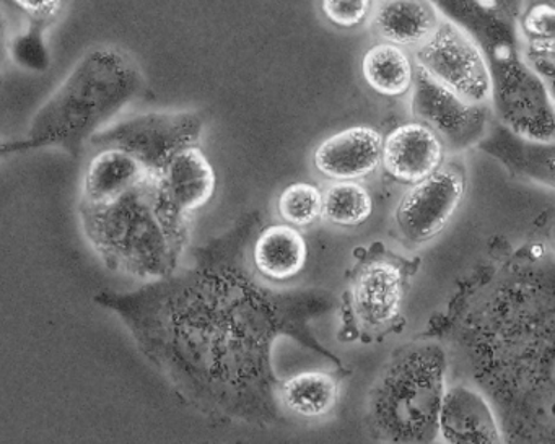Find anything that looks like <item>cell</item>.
<instances>
[{
    "label": "cell",
    "mask_w": 555,
    "mask_h": 444,
    "mask_svg": "<svg viewBox=\"0 0 555 444\" xmlns=\"http://www.w3.org/2000/svg\"><path fill=\"white\" fill-rule=\"evenodd\" d=\"M529 60L544 80L555 79V5H539L525 21Z\"/></svg>",
    "instance_id": "obj_18"
},
{
    "label": "cell",
    "mask_w": 555,
    "mask_h": 444,
    "mask_svg": "<svg viewBox=\"0 0 555 444\" xmlns=\"http://www.w3.org/2000/svg\"><path fill=\"white\" fill-rule=\"evenodd\" d=\"M443 24L430 0H378L372 28L385 43L418 50Z\"/></svg>",
    "instance_id": "obj_11"
},
{
    "label": "cell",
    "mask_w": 555,
    "mask_h": 444,
    "mask_svg": "<svg viewBox=\"0 0 555 444\" xmlns=\"http://www.w3.org/2000/svg\"><path fill=\"white\" fill-rule=\"evenodd\" d=\"M415 66L430 79L474 106L492 99L493 80L489 63L473 38L443 21L437 34L414 51Z\"/></svg>",
    "instance_id": "obj_3"
},
{
    "label": "cell",
    "mask_w": 555,
    "mask_h": 444,
    "mask_svg": "<svg viewBox=\"0 0 555 444\" xmlns=\"http://www.w3.org/2000/svg\"><path fill=\"white\" fill-rule=\"evenodd\" d=\"M415 112L421 116L424 125L430 126L443 141H469L476 126H479L480 106L469 103L454 95L450 90L435 82L424 70L415 66Z\"/></svg>",
    "instance_id": "obj_10"
},
{
    "label": "cell",
    "mask_w": 555,
    "mask_h": 444,
    "mask_svg": "<svg viewBox=\"0 0 555 444\" xmlns=\"http://www.w3.org/2000/svg\"><path fill=\"white\" fill-rule=\"evenodd\" d=\"M362 74L373 92L398 99L411 92L415 80V63L404 48L378 43L366 51Z\"/></svg>",
    "instance_id": "obj_15"
},
{
    "label": "cell",
    "mask_w": 555,
    "mask_h": 444,
    "mask_svg": "<svg viewBox=\"0 0 555 444\" xmlns=\"http://www.w3.org/2000/svg\"><path fill=\"white\" fill-rule=\"evenodd\" d=\"M321 9L331 24L353 28L372 12V0H321Z\"/></svg>",
    "instance_id": "obj_20"
},
{
    "label": "cell",
    "mask_w": 555,
    "mask_h": 444,
    "mask_svg": "<svg viewBox=\"0 0 555 444\" xmlns=\"http://www.w3.org/2000/svg\"><path fill=\"white\" fill-rule=\"evenodd\" d=\"M14 2L28 14L40 18L53 17L63 4V0H14Z\"/></svg>",
    "instance_id": "obj_21"
},
{
    "label": "cell",
    "mask_w": 555,
    "mask_h": 444,
    "mask_svg": "<svg viewBox=\"0 0 555 444\" xmlns=\"http://www.w3.org/2000/svg\"><path fill=\"white\" fill-rule=\"evenodd\" d=\"M199 125L183 115H152L134 119L109 132L112 148L128 152L149 170L164 174L171 158L186 147H194Z\"/></svg>",
    "instance_id": "obj_5"
},
{
    "label": "cell",
    "mask_w": 555,
    "mask_h": 444,
    "mask_svg": "<svg viewBox=\"0 0 555 444\" xmlns=\"http://www.w3.org/2000/svg\"><path fill=\"white\" fill-rule=\"evenodd\" d=\"M545 82H547V86H548V93H551V99H552V102H554V106H555V79H548V80H545Z\"/></svg>",
    "instance_id": "obj_22"
},
{
    "label": "cell",
    "mask_w": 555,
    "mask_h": 444,
    "mask_svg": "<svg viewBox=\"0 0 555 444\" xmlns=\"http://www.w3.org/2000/svg\"><path fill=\"white\" fill-rule=\"evenodd\" d=\"M402 298V274L392 262H369L353 278V314L366 329H379L392 323L401 313Z\"/></svg>",
    "instance_id": "obj_9"
},
{
    "label": "cell",
    "mask_w": 555,
    "mask_h": 444,
    "mask_svg": "<svg viewBox=\"0 0 555 444\" xmlns=\"http://www.w3.org/2000/svg\"><path fill=\"white\" fill-rule=\"evenodd\" d=\"M466 194V180L457 168L443 165L437 173L412 184L396 207L399 233L411 245H425L443 232Z\"/></svg>",
    "instance_id": "obj_4"
},
{
    "label": "cell",
    "mask_w": 555,
    "mask_h": 444,
    "mask_svg": "<svg viewBox=\"0 0 555 444\" xmlns=\"http://www.w3.org/2000/svg\"><path fill=\"white\" fill-rule=\"evenodd\" d=\"M154 173L128 152L109 148L90 161L86 177V203H102ZM157 174V173H155Z\"/></svg>",
    "instance_id": "obj_14"
},
{
    "label": "cell",
    "mask_w": 555,
    "mask_h": 444,
    "mask_svg": "<svg viewBox=\"0 0 555 444\" xmlns=\"http://www.w3.org/2000/svg\"><path fill=\"white\" fill-rule=\"evenodd\" d=\"M162 183L171 206L184 216L209 203L216 191V173L199 148L186 147L171 158Z\"/></svg>",
    "instance_id": "obj_12"
},
{
    "label": "cell",
    "mask_w": 555,
    "mask_h": 444,
    "mask_svg": "<svg viewBox=\"0 0 555 444\" xmlns=\"http://www.w3.org/2000/svg\"><path fill=\"white\" fill-rule=\"evenodd\" d=\"M552 238H554V245H555V223H554V228H552Z\"/></svg>",
    "instance_id": "obj_23"
},
{
    "label": "cell",
    "mask_w": 555,
    "mask_h": 444,
    "mask_svg": "<svg viewBox=\"0 0 555 444\" xmlns=\"http://www.w3.org/2000/svg\"><path fill=\"white\" fill-rule=\"evenodd\" d=\"M279 401L298 417H324L339 401V384L330 373L301 371L282 382Z\"/></svg>",
    "instance_id": "obj_16"
},
{
    "label": "cell",
    "mask_w": 555,
    "mask_h": 444,
    "mask_svg": "<svg viewBox=\"0 0 555 444\" xmlns=\"http://www.w3.org/2000/svg\"><path fill=\"white\" fill-rule=\"evenodd\" d=\"M307 256V241L297 228L274 225L266 228L256 239L253 261L262 277L284 282L304 271Z\"/></svg>",
    "instance_id": "obj_13"
},
{
    "label": "cell",
    "mask_w": 555,
    "mask_h": 444,
    "mask_svg": "<svg viewBox=\"0 0 555 444\" xmlns=\"http://www.w3.org/2000/svg\"><path fill=\"white\" fill-rule=\"evenodd\" d=\"M443 161V139L424 122H405L385 138L383 168L401 183L412 186L427 180Z\"/></svg>",
    "instance_id": "obj_7"
},
{
    "label": "cell",
    "mask_w": 555,
    "mask_h": 444,
    "mask_svg": "<svg viewBox=\"0 0 555 444\" xmlns=\"http://www.w3.org/2000/svg\"><path fill=\"white\" fill-rule=\"evenodd\" d=\"M324 194L310 183H294L279 197V213L294 226H308L323 216Z\"/></svg>",
    "instance_id": "obj_19"
},
{
    "label": "cell",
    "mask_w": 555,
    "mask_h": 444,
    "mask_svg": "<svg viewBox=\"0 0 555 444\" xmlns=\"http://www.w3.org/2000/svg\"><path fill=\"white\" fill-rule=\"evenodd\" d=\"M448 358L438 343L399 350L370 391L369 421L385 444H431L438 438L448 384Z\"/></svg>",
    "instance_id": "obj_1"
},
{
    "label": "cell",
    "mask_w": 555,
    "mask_h": 444,
    "mask_svg": "<svg viewBox=\"0 0 555 444\" xmlns=\"http://www.w3.org/2000/svg\"><path fill=\"white\" fill-rule=\"evenodd\" d=\"M385 139L370 126H353L318 145L314 167L336 181H357L375 173L383 165Z\"/></svg>",
    "instance_id": "obj_6"
},
{
    "label": "cell",
    "mask_w": 555,
    "mask_h": 444,
    "mask_svg": "<svg viewBox=\"0 0 555 444\" xmlns=\"http://www.w3.org/2000/svg\"><path fill=\"white\" fill-rule=\"evenodd\" d=\"M134 87V74L121 56L108 51L90 54L60 90L41 116L47 138L76 134L106 118L126 102Z\"/></svg>",
    "instance_id": "obj_2"
},
{
    "label": "cell",
    "mask_w": 555,
    "mask_h": 444,
    "mask_svg": "<svg viewBox=\"0 0 555 444\" xmlns=\"http://www.w3.org/2000/svg\"><path fill=\"white\" fill-rule=\"evenodd\" d=\"M438 436L444 444H503L502 428L487 399L463 384L448 388Z\"/></svg>",
    "instance_id": "obj_8"
},
{
    "label": "cell",
    "mask_w": 555,
    "mask_h": 444,
    "mask_svg": "<svg viewBox=\"0 0 555 444\" xmlns=\"http://www.w3.org/2000/svg\"><path fill=\"white\" fill-rule=\"evenodd\" d=\"M372 212V194L357 181H336L324 193L323 217L334 225H362Z\"/></svg>",
    "instance_id": "obj_17"
}]
</instances>
